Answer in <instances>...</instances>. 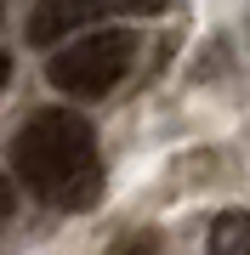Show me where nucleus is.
Wrapping results in <instances>:
<instances>
[{
    "instance_id": "obj_1",
    "label": "nucleus",
    "mask_w": 250,
    "mask_h": 255,
    "mask_svg": "<svg viewBox=\"0 0 250 255\" xmlns=\"http://www.w3.org/2000/svg\"><path fill=\"white\" fill-rule=\"evenodd\" d=\"M11 170L17 182L57 210H91L102 199L97 130L74 108H46L11 136Z\"/></svg>"
},
{
    "instance_id": "obj_2",
    "label": "nucleus",
    "mask_w": 250,
    "mask_h": 255,
    "mask_svg": "<svg viewBox=\"0 0 250 255\" xmlns=\"http://www.w3.org/2000/svg\"><path fill=\"white\" fill-rule=\"evenodd\" d=\"M131 57H137V34H131V28H85V34L63 40V46L51 51L46 80L63 97L91 102V97H108L131 74Z\"/></svg>"
},
{
    "instance_id": "obj_3",
    "label": "nucleus",
    "mask_w": 250,
    "mask_h": 255,
    "mask_svg": "<svg viewBox=\"0 0 250 255\" xmlns=\"http://www.w3.org/2000/svg\"><path fill=\"white\" fill-rule=\"evenodd\" d=\"M97 17H108V0H40L28 17V46H63L85 34Z\"/></svg>"
},
{
    "instance_id": "obj_4",
    "label": "nucleus",
    "mask_w": 250,
    "mask_h": 255,
    "mask_svg": "<svg viewBox=\"0 0 250 255\" xmlns=\"http://www.w3.org/2000/svg\"><path fill=\"white\" fill-rule=\"evenodd\" d=\"M205 255H250V216H245V210H222V216L211 221Z\"/></svg>"
},
{
    "instance_id": "obj_5",
    "label": "nucleus",
    "mask_w": 250,
    "mask_h": 255,
    "mask_svg": "<svg viewBox=\"0 0 250 255\" xmlns=\"http://www.w3.org/2000/svg\"><path fill=\"white\" fill-rule=\"evenodd\" d=\"M11 204H17V193H11V182H6V176H0V227H6V221H11Z\"/></svg>"
},
{
    "instance_id": "obj_6",
    "label": "nucleus",
    "mask_w": 250,
    "mask_h": 255,
    "mask_svg": "<svg viewBox=\"0 0 250 255\" xmlns=\"http://www.w3.org/2000/svg\"><path fill=\"white\" fill-rule=\"evenodd\" d=\"M6 80H11V57L0 51V85H6Z\"/></svg>"
},
{
    "instance_id": "obj_7",
    "label": "nucleus",
    "mask_w": 250,
    "mask_h": 255,
    "mask_svg": "<svg viewBox=\"0 0 250 255\" xmlns=\"http://www.w3.org/2000/svg\"><path fill=\"white\" fill-rule=\"evenodd\" d=\"M131 6H137V11H154V6H165V0H131Z\"/></svg>"
},
{
    "instance_id": "obj_8",
    "label": "nucleus",
    "mask_w": 250,
    "mask_h": 255,
    "mask_svg": "<svg viewBox=\"0 0 250 255\" xmlns=\"http://www.w3.org/2000/svg\"><path fill=\"white\" fill-rule=\"evenodd\" d=\"M0 11H6V0H0Z\"/></svg>"
}]
</instances>
